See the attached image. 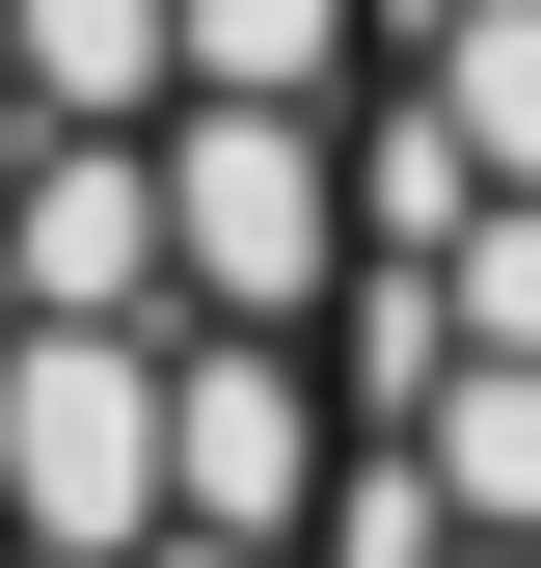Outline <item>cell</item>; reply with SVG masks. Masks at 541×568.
I'll use <instances>...</instances> for the list:
<instances>
[{"label": "cell", "instance_id": "obj_2", "mask_svg": "<svg viewBox=\"0 0 541 568\" xmlns=\"http://www.w3.org/2000/svg\"><path fill=\"white\" fill-rule=\"evenodd\" d=\"M325 487H353V434H325L298 325H163V515H217V541H325Z\"/></svg>", "mask_w": 541, "mask_h": 568}, {"label": "cell", "instance_id": "obj_4", "mask_svg": "<svg viewBox=\"0 0 541 568\" xmlns=\"http://www.w3.org/2000/svg\"><path fill=\"white\" fill-rule=\"evenodd\" d=\"M135 568H298V541H217V515H163V541H135Z\"/></svg>", "mask_w": 541, "mask_h": 568}, {"label": "cell", "instance_id": "obj_3", "mask_svg": "<svg viewBox=\"0 0 541 568\" xmlns=\"http://www.w3.org/2000/svg\"><path fill=\"white\" fill-rule=\"evenodd\" d=\"M406 460L460 487V541H541V352H460V379L406 406Z\"/></svg>", "mask_w": 541, "mask_h": 568}, {"label": "cell", "instance_id": "obj_1", "mask_svg": "<svg viewBox=\"0 0 541 568\" xmlns=\"http://www.w3.org/2000/svg\"><path fill=\"white\" fill-rule=\"evenodd\" d=\"M163 271L190 325H325L353 298V109H163Z\"/></svg>", "mask_w": 541, "mask_h": 568}]
</instances>
